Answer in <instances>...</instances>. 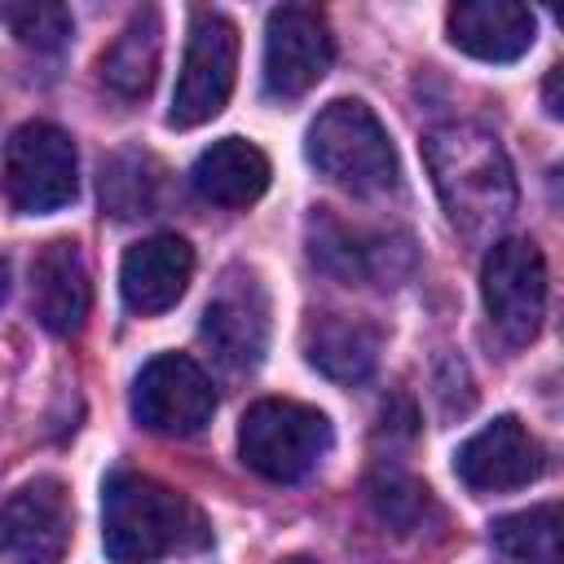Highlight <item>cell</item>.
<instances>
[{
    "label": "cell",
    "mask_w": 564,
    "mask_h": 564,
    "mask_svg": "<svg viewBox=\"0 0 564 564\" xmlns=\"http://www.w3.org/2000/svg\"><path fill=\"white\" fill-rule=\"evenodd\" d=\"M546 110L560 119L564 115V106H560V66H551V75H546Z\"/></svg>",
    "instance_id": "24"
},
{
    "label": "cell",
    "mask_w": 564,
    "mask_h": 564,
    "mask_svg": "<svg viewBox=\"0 0 564 564\" xmlns=\"http://www.w3.org/2000/svg\"><path fill=\"white\" fill-rule=\"evenodd\" d=\"M234 70H238V26L216 9H198L189 22L185 62L176 75L167 123L198 128V123L216 119L234 93Z\"/></svg>",
    "instance_id": "6"
},
{
    "label": "cell",
    "mask_w": 564,
    "mask_h": 564,
    "mask_svg": "<svg viewBox=\"0 0 564 564\" xmlns=\"http://www.w3.org/2000/svg\"><path fill=\"white\" fill-rule=\"evenodd\" d=\"M93 304V286H88V269L84 256L70 238H53L35 251L31 260V313L44 330L53 335H70L84 326Z\"/></svg>",
    "instance_id": "14"
},
{
    "label": "cell",
    "mask_w": 564,
    "mask_h": 564,
    "mask_svg": "<svg viewBox=\"0 0 564 564\" xmlns=\"http://www.w3.org/2000/svg\"><path fill=\"white\" fill-rule=\"evenodd\" d=\"M335 40L317 9L308 4H282L269 13L264 26V93L273 101H295L308 88L322 84L330 70Z\"/></svg>",
    "instance_id": "9"
},
{
    "label": "cell",
    "mask_w": 564,
    "mask_h": 564,
    "mask_svg": "<svg viewBox=\"0 0 564 564\" xmlns=\"http://www.w3.org/2000/svg\"><path fill=\"white\" fill-rule=\"evenodd\" d=\"M370 494H375L379 516H383V520H392L401 533L419 529L423 511L432 507L427 485H419V480H410V476H397V471H392V476H383V480H375V485H370Z\"/></svg>",
    "instance_id": "23"
},
{
    "label": "cell",
    "mask_w": 564,
    "mask_h": 564,
    "mask_svg": "<svg viewBox=\"0 0 564 564\" xmlns=\"http://www.w3.org/2000/svg\"><path fill=\"white\" fill-rule=\"evenodd\" d=\"M9 295V269H4V260H0V300Z\"/></svg>",
    "instance_id": "25"
},
{
    "label": "cell",
    "mask_w": 564,
    "mask_h": 564,
    "mask_svg": "<svg viewBox=\"0 0 564 564\" xmlns=\"http://www.w3.org/2000/svg\"><path fill=\"white\" fill-rule=\"evenodd\" d=\"M159 163L150 154L123 150L101 167V203L110 216L132 220V216H150L154 212V194H159Z\"/></svg>",
    "instance_id": "21"
},
{
    "label": "cell",
    "mask_w": 564,
    "mask_h": 564,
    "mask_svg": "<svg viewBox=\"0 0 564 564\" xmlns=\"http://www.w3.org/2000/svg\"><path fill=\"white\" fill-rule=\"evenodd\" d=\"M132 414L163 436H194L216 414V388L207 370L185 352H163L132 379Z\"/></svg>",
    "instance_id": "7"
},
{
    "label": "cell",
    "mask_w": 564,
    "mask_h": 564,
    "mask_svg": "<svg viewBox=\"0 0 564 564\" xmlns=\"http://www.w3.org/2000/svg\"><path fill=\"white\" fill-rule=\"evenodd\" d=\"M70 546V498L53 476L26 480L0 507V560L4 564H62Z\"/></svg>",
    "instance_id": "11"
},
{
    "label": "cell",
    "mask_w": 564,
    "mask_h": 564,
    "mask_svg": "<svg viewBox=\"0 0 564 564\" xmlns=\"http://www.w3.org/2000/svg\"><path fill=\"white\" fill-rule=\"evenodd\" d=\"M0 22L9 35L35 53H57L70 40V9L48 4V0H22V4H0Z\"/></svg>",
    "instance_id": "22"
},
{
    "label": "cell",
    "mask_w": 564,
    "mask_h": 564,
    "mask_svg": "<svg viewBox=\"0 0 564 564\" xmlns=\"http://www.w3.org/2000/svg\"><path fill=\"white\" fill-rule=\"evenodd\" d=\"M159 13L141 9L132 13V22L110 40V48L101 53V79L119 93V97H145L154 75H159Z\"/></svg>",
    "instance_id": "19"
},
{
    "label": "cell",
    "mask_w": 564,
    "mask_h": 564,
    "mask_svg": "<svg viewBox=\"0 0 564 564\" xmlns=\"http://www.w3.org/2000/svg\"><path fill=\"white\" fill-rule=\"evenodd\" d=\"M330 419L304 401L264 397L256 401L238 423V449L242 463L264 480H300L330 454Z\"/></svg>",
    "instance_id": "4"
},
{
    "label": "cell",
    "mask_w": 564,
    "mask_h": 564,
    "mask_svg": "<svg viewBox=\"0 0 564 564\" xmlns=\"http://www.w3.org/2000/svg\"><path fill=\"white\" fill-rule=\"evenodd\" d=\"M449 44L480 62H516L533 48L538 18L511 0H463L445 13Z\"/></svg>",
    "instance_id": "15"
},
{
    "label": "cell",
    "mask_w": 564,
    "mask_h": 564,
    "mask_svg": "<svg viewBox=\"0 0 564 564\" xmlns=\"http://www.w3.org/2000/svg\"><path fill=\"white\" fill-rule=\"evenodd\" d=\"M189 185L216 207H247L269 189V159L242 137H220L194 159Z\"/></svg>",
    "instance_id": "16"
},
{
    "label": "cell",
    "mask_w": 564,
    "mask_h": 564,
    "mask_svg": "<svg viewBox=\"0 0 564 564\" xmlns=\"http://www.w3.org/2000/svg\"><path fill=\"white\" fill-rule=\"evenodd\" d=\"M308 251H313V260H317L326 273H335V278H344V282H375V278H383V269H388L383 238L357 234L352 225H344V220L330 216L326 207H317L313 220H308ZM388 278H392V269H388Z\"/></svg>",
    "instance_id": "18"
},
{
    "label": "cell",
    "mask_w": 564,
    "mask_h": 564,
    "mask_svg": "<svg viewBox=\"0 0 564 564\" xmlns=\"http://www.w3.org/2000/svg\"><path fill=\"white\" fill-rule=\"evenodd\" d=\"M423 159L449 225L463 238H494L516 212V176L498 137L480 123H441L423 137Z\"/></svg>",
    "instance_id": "1"
},
{
    "label": "cell",
    "mask_w": 564,
    "mask_h": 564,
    "mask_svg": "<svg viewBox=\"0 0 564 564\" xmlns=\"http://www.w3.org/2000/svg\"><path fill=\"white\" fill-rule=\"evenodd\" d=\"M189 278H194V247L176 234L141 238L137 247L123 251V264H119L123 304L141 317L172 308L185 295Z\"/></svg>",
    "instance_id": "13"
},
{
    "label": "cell",
    "mask_w": 564,
    "mask_h": 564,
    "mask_svg": "<svg viewBox=\"0 0 564 564\" xmlns=\"http://www.w3.org/2000/svg\"><path fill=\"white\" fill-rule=\"evenodd\" d=\"M198 335L220 366H229V370L260 366V357L269 348V300L251 269H229L220 278L216 295L203 308Z\"/></svg>",
    "instance_id": "10"
},
{
    "label": "cell",
    "mask_w": 564,
    "mask_h": 564,
    "mask_svg": "<svg viewBox=\"0 0 564 564\" xmlns=\"http://www.w3.org/2000/svg\"><path fill=\"white\" fill-rule=\"evenodd\" d=\"M212 542L203 511L141 471H110L101 489V546L115 564H154Z\"/></svg>",
    "instance_id": "2"
},
{
    "label": "cell",
    "mask_w": 564,
    "mask_h": 564,
    "mask_svg": "<svg viewBox=\"0 0 564 564\" xmlns=\"http://www.w3.org/2000/svg\"><path fill=\"white\" fill-rule=\"evenodd\" d=\"M494 546L507 564H564L560 502H542V507L494 520Z\"/></svg>",
    "instance_id": "20"
},
{
    "label": "cell",
    "mask_w": 564,
    "mask_h": 564,
    "mask_svg": "<svg viewBox=\"0 0 564 564\" xmlns=\"http://www.w3.org/2000/svg\"><path fill=\"white\" fill-rule=\"evenodd\" d=\"M278 564H313V560H304V555H291V560H278Z\"/></svg>",
    "instance_id": "26"
},
{
    "label": "cell",
    "mask_w": 564,
    "mask_h": 564,
    "mask_svg": "<svg viewBox=\"0 0 564 564\" xmlns=\"http://www.w3.org/2000/svg\"><path fill=\"white\" fill-rule=\"evenodd\" d=\"M304 150H308V163L326 181L352 194H383L397 185V150L388 141V128L357 97L330 101L313 119Z\"/></svg>",
    "instance_id": "3"
},
{
    "label": "cell",
    "mask_w": 564,
    "mask_h": 564,
    "mask_svg": "<svg viewBox=\"0 0 564 564\" xmlns=\"http://www.w3.org/2000/svg\"><path fill=\"white\" fill-rule=\"evenodd\" d=\"M546 467V454L538 445V436L516 419V414H498L494 423H485L476 436H467L454 454V471L467 489L476 494H502V489H520L529 480H538Z\"/></svg>",
    "instance_id": "12"
},
{
    "label": "cell",
    "mask_w": 564,
    "mask_h": 564,
    "mask_svg": "<svg viewBox=\"0 0 564 564\" xmlns=\"http://www.w3.org/2000/svg\"><path fill=\"white\" fill-rule=\"evenodd\" d=\"M480 295L511 344H529L546 313V260L529 238H498L480 264Z\"/></svg>",
    "instance_id": "8"
},
{
    "label": "cell",
    "mask_w": 564,
    "mask_h": 564,
    "mask_svg": "<svg viewBox=\"0 0 564 564\" xmlns=\"http://www.w3.org/2000/svg\"><path fill=\"white\" fill-rule=\"evenodd\" d=\"M0 189L22 216H44L66 207L79 189L75 141L57 123H44V119L22 123L4 145Z\"/></svg>",
    "instance_id": "5"
},
{
    "label": "cell",
    "mask_w": 564,
    "mask_h": 564,
    "mask_svg": "<svg viewBox=\"0 0 564 564\" xmlns=\"http://www.w3.org/2000/svg\"><path fill=\"white\" fill-rule=\"evenodd\" d=\"M304 357L335 383H361L379 361V330L344 313H317L304 326Z\"/></svg>",
    "instance_id": "17"
}]
</instances>
